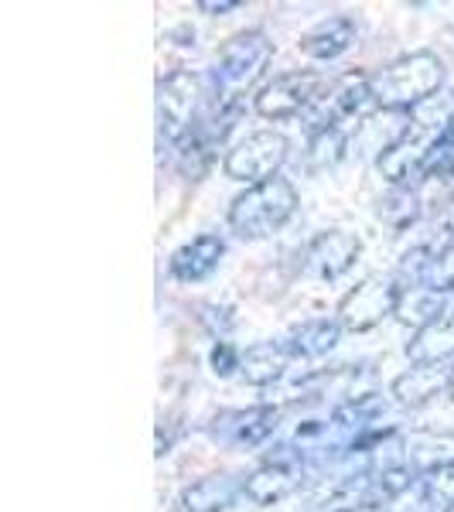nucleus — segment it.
I'll list each match as a JSON object with an SVG mask.
<instances>
[{
    "instance_id": "1",
    "label": "nucleus",
    "mask_w": 454,
    "mask_h": 512,
    "mask_svg": "<svg viewBox=\"0 0 454 512\" xmlns=\"http://www.w3.org/2000/svg\"><path fill=\"white\" fill-rule=\"evenodd\" d=\"M454 120V99L451 93L434 96L431 103H424L420 110L410 113V120L403 123V130L396 134L386 151L376 158V171L390 188H410L417 181L431 178L434 154L441 147L444 134H448Z\"/></svg>"
},
{
    "instance_id": "2",
    "label": "nucleus",
    "mask_w": 454,
    "mask_h": 512,
    "mask_svg": "<svg viewBox=\"0 0 454 512\" xmlns=\"http://www.w3.org/2000/svg\"><path fill=\"white\" fill-rule=\"evenodd\" d=\"M373 103L383 113H414L444 93V62L434 52H410L369 76Z\"/></svg>"
},
{
    "instance_id": "3",
    "label": "nucleus",
    "mask_w": 454,
    "mask_h": 512,
    "mask_svg": "<svg viewBox=\"0 0 454 512\" xmlns=\"http://www.w3.org/2000/svg\"><path fill=\"white\" fill-rule=\"evenodd\" d=\"M270 62H274V41L267 38V31H260V28L236 31V35L219 48L216 62H212V69H209L212 103L246 106V93H253V89L260 86Z\"/></svg>"
},
{
    "instance_id": "4",
    "label": "nucleus",
    "mask_w": 454,
    "mask_h": 512,
    "mask_svg": "<svg viewBox=\"0 0 454 512\" xmlns=\"http://www.w3.org/2000/svg\"><path fill=\"white\" fill-rule=\"evenodd\" d=\"M297 209H301V195H297L294 181L277 175L270 181H260V185L243 188L229 202L226 226L243 243H260V239L280 233L297 216Z\"/></svg>"
},
{
    "instance_id": "5",
    "label": "nucleus",
    "mask_w": 454,
    "mask_h": 512,
    "mask_svg": "<svg viewBox=\"0 0 454 512\" xmlns=\"http://www.w3.org/2000/svg\"><path fill=\"white\" fill-rule=\"evenodd\" d=\"M158 137L171 151L202 123L212 106V79L209 72L175 69L158 79Z\"/></svg>"
},
{
    "instance_id": "6",
    "label": "nucleus",
    "mask_w": 454,
    "mask_h": 512,
    "mask_svg": "<svg viewBox=\"0 0 454 512\" xmlns=\"http://www.w3.org/2000/svg\"><path fill=\"white\" fill-rule=\"evenodd\" d=\"M328 89H332V82L318 72H284L253 96V113L270 123L301 120L318 110Z\"/></svg>"
},
{
    "instance_id": "7",
    "label": "nucleus",
    "mask_w": 454,
    "mask_h": 512,
    "mask_svg": "<svg viewBox=\"0 0 454 512\" xmlns=\"http://www.w3.org/2000/svg\"><path fill=\"white\" fill-rule=\"evenodd\" d=\"M400 301H403V287L396 284V277L373 274V277H362L359 284L338 301L335 318L342 321L345 332L362 335L400 315Z\"/></svg>"
},
{
    "instance_id": "8",
    "label": "nucleus",
    "mask_w": 454,
    "mask_h": 512,
    "mask_svg": "<svg viewBox=\"0 0 454 512\" xmlns=\"http://www.w3.org/2000/svg\"><path fill=\"white\" fill-rule=\"evenodd\" d=\"M287 158H291V144L280 130H253V134H246L229 147L226 158H222V171H226V178L250 188L277 178Z\"/></svg>"
},
{
    "instance_id": "9",
    "label": "nucleus",
    "mask_w": 454,
    "mask_h": 512,
    "mask_svg": "<svg viewBox=\"0 0 454 512\" xmlns=\"http://www.w3.org/2000/svg\"><path fill=\"white\" fill-rule=\"evenodd\" d=\"M280 417H284V407H277V403H253V407H239V410H219L205 424V434L212 441H219L222 448L257 451L277 434Z\"/></svg>"
},
{
    "instance_id": "10",
    "label": "nucleus",
    "mask_w": 454,
    "mask_h": 512,
    "mask_svg": "<svg viewBox=\"0 0 454 512\" xmlns=\"http://www.w3.org/2000/svg\"><path fill=\"white\" fill-rule=\"evenodd\" d=\"M304 465H308V461H304L291 444L277 448V454H270L263 465H257L246 475V502H253V506H260V509L284 502L287 495H294L301 489Z\"/></svg>"
},
{
    "instance_id": "11",
    "label": "nucleus",
    "mask_w": 454,
    "mask_h": 512,
    "mask_svg": "<svg viewBox=\"0 0 454 512\" xmlns=\"http://www.w3.org/2000/svg\"><path fill=\"white\" fill-rule=\"evenodd\" d=\"M359 256H362V239L356 233H349V229H325V233H318L304 246L301 267L308 277L335 284V280H342L356 267Z\"/></svg>"
},
{
    "instance_id": "12",
    "label": "nucleus",
    "mask_w": 454,
    "mask_h": 512,
    "mask_svg": "<svg viewBox=\"0 0 454 512\" xmlns=\"http://www.w3.org/2000/svg\"><path fill=\"white\" fill-rule=\"evenodd\" d=\"M222 256H226V236L202 233L188 243H181L168 260V277L178 284H202L219 270Z\"/></svg>"
},
{
    "instance_id": "13",
    "label": "nucleus",
    "mask_w": 454,
    "mask_h": 512,
    "mask_svg": "<svg viewBox=\"0 0 454 512\" xmlns=\"http://www.w3.org/2000/svg\"><path fill=\"white\" fill-rule=\"evenodd\" d=\"M246 499V475L212 472L178 492V512H229Z\"/></svg>"
},
{
    "instance_id": "14",
    "label": "nucleus",
    "mask_w": 454,
    "mask_h": 512,
    "mask_svg": "<svg viewBox=\"0 0 454 512\" xmlns=\"http://www.w3.org/2000/svg\"><path fill=\"white\" fill-rule=\"evenodd\" d=\"M454 386V369L451 366H424V362H410V369H403L400 376L390 383V396L400 407H427L437 396L451 393Z\"/></svg>"
},
{
    "instance_id": "15",
    "label": "nucleus",
    "mask_w": 454,
    "mask_h": 512,
    "mask_svg": "<svg viewBox=\"0 0 454 512\" xmlns=\"http://www.w3.org/2000/svg\"><path fill=\"white\" fill-rule=\"evenodd\" d=\"M356 41H359L356 18H349V14H332V18L311 24L301 35V41H297V48H301V55L311 62H335V59H342L349 48H356Z\"/></svg>"
},
{
    "instance_id": "16",
    "label": "nucleus",
    "mask_w": 454,
    "mask_h": 512,
    "mask_svg": "<svg viewBox=\"0 0 454 512\" xmlns=\"http://www.w3.org/2000/svg\"><path fill=\"white\" fill-rule=\"evenodd\" d=\"M291 362L294 359L287 352L284 338H267V342H253L250 349H243V369H239V376L250 386H257V390H267V386H277L287 376Z\"/></svg>"
},
{
    "instance_id": "17",
    "label": "nucleus",
    "mask_w": 454,
    "mask_h": 512,
    "mask_svg": "<svg viewBox=\"0 0 454 512\" xmlns=\"http://www.w3.org/2000/svg\"><path fill=\"white\" fill-rule=\"evenodd\" d=\"M342 321L335 315L332 318H308L301 325H294L291 332L284 335V345L291 352V359H321L342 342Z\"/></svg>"
},
{
    "instance_id": "18",
    "label": "nucleus",
    "mask_w": 454,
    "mask_h": 512,
    "mask_svg": "<svg viewBox=\"0 0 454 512\" xmlns=\"http://www.w3.org/2000/svg\"><path fill=\"white\" fill-rule=\"evenodd\" d=\"M407 359L424 362V366H448L454 359V311H444L437 321L410 335Z\"/></svg>"
},
{
    "instance_id": "19",
    "label": "nucleus",
    "mask_w": 454,
    "mask_h": 512,
    "mask_svg": "<svg viewBox=\"0 0 454 512\" xmlns=\"http://www.w3.org/2000/svg\"><path fill=\"white\" fill-rule=\"evenodd\" d=\"M349 154V134L345 127H335V123H325V127H311L308 137V158L315 168H335L338 161Z\"/></svg>"
},
{
    "instance_id": "20",
    "label": "nucleus",
    "mask_w": 454,
    "mask_h": 512,
    "mask_svg": "<svg viewBox=\"0 0 454 512\" xmlns=\"http://www.w3.org/2000/svg\"><path fill=\"white\" fill-rule=\"evenodd\" d=\"M444 297L427 291V287H414V291H403V301H400V318L403 325H414V332H420L424 325H431L444 315Z\"/></svg>"
},
{
    "instance_id": "21",
    "label": "nucleus",
    "mask_w": 454,
    "mask_h": 512,
    "mask_svg": "<svg viewBox=\"0 0 454 512\" xmlns=\"http://www.w3.org/2000/svg\"><path fill=\"white\" fill-rule=\"evenodd\" d=\"M420 495H424V502L434 512L454 509V458L420 478Z\"/></svg>"
},
{
    "instance_id": "22",
    "label": "nucleus",
    "mask_w": 454,
    "mask_h": 512,
    "mask_svg": "<svg viewBox=\"0 0 454 512\" xmlns=\"http://www.w3.org/2000/svg\"><path fill=\"white\" fill-rule=\"evenodd\" d=\"M427 291L448 297L454 294V239L434 250V260H431V270H427V280H424Z\"/></svg>"
},
{
    "instance_id": "23",
    "label": "nucleus",
    "mask_w": 454,
    "mask_h": 512,
    "mask_svg": "<svg viewBox=\"0 0 454 512\" xmlns=\"http://www.w3.org/2000/svg\"><path fill=\"white\" fill-rule=\"evenodd\" d=\"M420 205H417V195L414 188H393V195L383 202V209H379V216L390 222L393 229H407L410 222L417 219Z\"/></svg>"
},
{
    "instance_id": "24",
    "label": "nucleus",
    "mask_w": 454,
    "mask_h": 512,
    "mask_svg": "<svg viewBox=\"0 0 454 512\" xmlns=\"http://www.w3.org/2000/svg\"><path fill=\"white\" fill-rule=\"evenodd\" d=\"M209 369H212V376H216V379L239 376V369H243V349H236L229 338H219V342H212Z\"/></svg>"
},
{
    "instance_id": "25",
    "label": "nucleus",
    "mask_w": 454,
    "mask_h": 512,
    "mask_svg": "<svg viewBox=\"0 0 454 512\" xmlns=\"http://www.w3.org/2000/svg\"><path fill=\"white\" fill-rule=\"evenodd\" d=\"M431 178H444V181H454V120L444 134L441 147L434 154V164H431Z\"/></svg>"
},
{
    "instance_id": "26",
    "label": "nucleus",
    "mask_w": 454,
    "mask_h": 512,
    "mask_svg": "<svg viewBox=\"0 0 454 512\" xmlns=\"http://www.w3.org/2000/svg\"><path fill=\"white\" fill-rule=\"evenodd\" d=\"M239 7H243V0H198L195 11L209 14V18H219V14H233Z\"/></svg>"
},
{
    "instance_id": "27",
    "label": "nucleus",
    "mask_w": 454,
    "mask_h": 512,
    "mask_svg": "<svg viewBox=\"0 0 454 512\" xmlns=\"http://www.w3.org/2000/svg\"><path fill=\"white\" fill-rule=\"evenodd\" d=\"M338 512H390L386 502H359V506H342Z\"/></svg>"
},
{
    "instance_id": "28",
    "label": "nucleus",
    "mask_w": 454,
    "mask_h": 512,
    "mask_svg": "<svg viewBox=\"0 0 454 512\" xmlns=\"http://www.w3.org/2000/svg\"><path fill=\"white\" fill-rule=\"evenodd\" d=\"M448 233L454 239V198H451V205H448Z\"/></svg>"
},
{
    "instance_id": "29",
    "label": "nucleus",
    "mask_w": 454,
    "mask_h": 512,
    "mask_svg": "<svg viewBox=\"0 0 454 512\" xmlns=\"http://www.w3.org/2000/svg\"><path fill=\"white\" fill-rule=\"evenodd\" d=\"M448 396H451V403H454V386H451V393H448Z\"/></svg>"
},
{
    "instance_id": "30",
    "label": "nucleus",
    "mask_w": 454,
    "mask_h": 512,
    "mask_svg": "<svg viewBox=\"0 0 454 512\" xmlns=\"http://www.w3.org/2000/svg\"><path fill=\"white\" fill-rule=\"evenodd\" d=\"M448 512H454V509H448Z\"/></svg>"
}]
</instances>
